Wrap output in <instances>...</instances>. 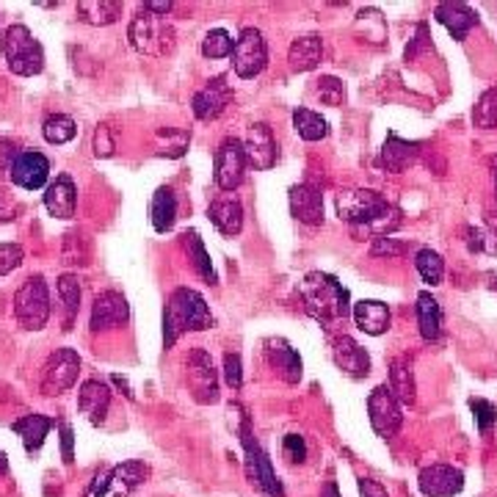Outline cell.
<instances>
[{"label": "cell", "instance_id": "6da1fadb", "mask_svg": "<svg viewBox=\"0 0 497 497\" xmlns=\"http://www.w3.org/2000/svg\"><path fill=\"white\" fill-rule=\"evenodd\" d=\"M337 216L351 224L354 233H368L373 238H387L401 226V210L387 202L378 191L349 188L337 194Z\"/></svg>", "mask_w": 497, "mask_h": 497}, {"label": "cell", "instance_id": "7a4b0ae2", "mask_svg": "<svg viewBox=\"0 0 497 497\" xmlns=\"http://www.w3.org/2000/svg\"><path fill=\"white\" fill-rule=\"evenodd\" d=\"M298 293H301V301H304V307H307V313L326 329H332V324L346 321L351 315V293L332 274L310 271L304 277Z\"/></svg>", "mask_w": 497, "mask_h": 497}, {"label": "cell", "instance_id": "3957f363", "mask_svg": "<svg viewBox=\"0 0 497 497\" xmlns=\"http://www.w3.org/2000/svg\"><path fill=\"white\" fill-rule=\"evenodd\" d=\"M213 326L208 301L191 288H177L164 310V346L172 349L185 332H202Z\"/></svg>", "mask_w": 497, "mask_h": 497}, {"label": "cell", "instance_id": "277c9868", "mask_svg": "<svg viewBox=\"0 0 497 497\" xmlns=\"http://www.w3.org/2000/svg\"><path fill=\"white\" fill-rule=\"evenodd\" d=\"M128 40L130 45L144 53V56H152V58H164L174 50L177 45V36H174V28L166 17H158L146 9H141L130 28H128Z\"/></svg>", "mask_w": 497, "mask_h": 497}, {"label": "cell", "instance_id": "5b68a950", "mask_svg": "<svg viewBox=\"0 0 497 497\" xmlns=\"http://www.w3.org/2000/svg\"><path fill=\"white\" fill-rule=\"evenodd\" d=\"M0 50H4L9 69L14 75H20V78H33V75H40L45 69V50H42L40 40H36L25 25L6 28Z\"/></svg>", "mask_w": 497, "mask_h": 497}, {"label": "cell", "instance_id": "8992f818", "mask_svg": "<svg viewBox=\"0 0 497 497\" xmlns=\"http://www.w3.org/2000/svg\"><path fill=\"white\" fill-rule=\"evenodd\" d=\"M241 442H244V450H246V475H249V481H252L260 492L269 494V497H285L282 481L277 478L274 465H271V456L265 453L262 445L254 439L252 423H249L246 414H244V420H241Z\"/></svg>", "mask_w": 497, "mask_h": 497}, {"label": "cell", "instance_id": "52a82bcc", "mask_svg": "<svg viewBox=\"0 0 497 497\" xmlns=\"http://www.w3.org/2000/svg\"><path fill=\"white\" fill-rule=\"evenodd\" d=\"M14 315L17 321L31 329V332H40L48 326L50 321V293H48V282L45 277H28L17 296H14Z\"/></svg>", "mask_w": 497, "mask_h": 497}, {"label": "cell", "instance_id": "ba28073f", "mask_svg": "<svg viewBox=\"0 0 497 497\" xmlns=\"http://www.w3.org/2000/svg\"><path fill=\"white\" fill-rule=\"evenodd\" d=\"M149 475V467L144 462H122L111 470H100L86 494L84 497H105V494H113V497H130V492H136Z\"/></svg>", "mask_w": 497, "mask_h": 497}, {"label": "cell", "instance_id": "9c48e42d", "mask_svg": "<svg viewBox=\"0 0 497 497\" xmlns=\"http://www.w3.org/2000/svg\"><path fill=\"white\" fill-rule=\"evenodd\" d=\"M368 417L370 426L381 439H393L401 426H404V412H401V401L393 395V390L387 385L376 387L368 395Z\"/></svg>", "mask_w": 497, "mask_h": 497}, {"label": "cell", "instance_id": "30bf717a", "mask_svg": "<svg viewBox=\"0 0 497 497\" xmlns=\"http://www.w3.org/2000/svg\"><path fill=\"white\" fill-rule=\"evenodd\" d=\"M233 67H235V75L244 81L257 78V75L269 67V48H265V40L257 28L241 31V36L235 40V50H233Z\"/></svg>", "mask_w": 497, "mask_h": 497}, {"label": "cell", "instance_id": "8fae6325", "mask_svg": "<svg viewBox=\"0 0 497 497\" xmlns=\"http://www.w3.org/2000/svg\"><path fill=\"white\" fill-rule=\"evenodd\" d=\"M81 373V357L75 349H58L48 357L42 368V393L45 395H61L75 387Z\"/></svg>", "mask_w": 497, "mask_h": 497}, {"label": "cell", "instance_id": "7c38bea8", "mask_svg": "<svg viewBox=\"0 0 497 497\" xmlns=\"http://www.w3.org/2000/svg\"><path fill=\"white\" fill-rule=\"evenodd\" d=\"M246 152H244V141L238 138H226L218 149H216V161H213V177L216 185L221 191H235L244 182V172H246Z\"/></svg>", "mask_w": 497, "mask_h": 497}, {"label": "cell", "instance_id": "4fadbf2b", "mask_svg": "<svg viewBox=\"0 0 497 497\" xmlns=\"http://www.w3.org/2000/svg\"><path fill=\"white\" fill-rule=\"evenodd\" d=\"M188 387L200 404L218 401V376L205 349H194L188 354Z\"/></svg>", "mask_w": 497, "mask_h": 497}, {"label": "cell", "instance_id": "5bb4252c", "mask_svg": "<svg viewBox=\"0 0 497 497\" xmlns=\"http://www.w3.org/2000/svg\"><path fill=\"white\" fill-rule=\"evenodd\" d=\"M235 100V92L233 86L226 84L224 75H218V78L208 81V86H202L194 100H191V111H194V117L202 120V122H210V120H218L221 113L233 105Z\"/></svg>", "mask_w": 497, "mask_h": 497}, {"label": "cell", "instance_id": "9a60e30c", "mask_svg": "<svg viewBox=\"0 0 497 497\" xmlns=\"http://www.w3.org/2000/svg\"><path fill=\"white\" fill-rule=\"evenodd\" d=\"M130 321V307H128V298L117 290H105L94 298L92 304V318H89V329L97 332H108V329H117L125 326Z\"/></svg>", "mask_w": 497, "mask_h": 497}, {"label": "cell", "instance_id": "2e32d148", "mask_svg": "<svg viewBox=\"0 0 497 497\" xmlns=\"http://www.w3.org/2000/svg\"><path fill=\"white\" fill-rule=\"evenodd\" d=\"M12 182L25 188V191H40L48 185L50 180V161L36 149H25L17 152L14 161H12Z\"/></svg>", "mask_w": 497, "mask_h": 497}, {"label": "cell", "instance_id": "e0dca14e", "mask_svg": "<svg viewBox=\"0 0 497 497\" xmlns=\"http://www.w3.org/2000/svg\"><path fill=\"white\" fill-rule=\"evenodd\" d=\"M417 489L426 497H456L465 489V473L450 465H431L417 475Z\"/></svg>", "mask_w": 497, "mask_h": 497}, {"label": "cell", "instance_id": "ac0fdd59", "mask_svg": "<svg viewBox=\"0 0 497 497\" xmlns=\"http://www.w3.org/2000/svg\"><path fill=\"white\" fill-rule=\"evenodd\" d=\"M244 152H246V161L257 169V172H269L277 164V141L274 133L265 122H254L246 130L244 138Z\"/></svg>", "mask_w": 497, "mask_h": 497}, {"label": "cell", "instance_id": "d6986e66", "mask_svg": "<svg viewBox=\"0 0 497 497\" xmlns=\"http://www.w3.org/2000/svg\"><path fill=\"white\" fill-rule=\"evenodd\" d=\"M290 213L296 221L307 224V226H321L324 224V194L310 185V182H298L290 188Z\"/></svg>", "mask_w": 497, "mask_h": 497}, {"label": "cell", "instance_id": "ffe728a7", "mask_svg": "<svg viewBox=\"0 0 497 497\" xmlns=\"http://www.w3.org/2000/svg\"><path fill=\"white\" fill-rule=\"evenodd\" d=\"M332 357H334V365L342 373H349L351 378H365L370 373V357H368V351L359 346L354 337H349V334L332 340Z\"/></svg>", "mask_w": 497, "mask_h": 497}, {"label": "cell", "instance_id": "44dd1931", "mask_svg": "<svg viewBox=\"0 0 497 497\" xmlns=\"http://www.w3.org/2000/svg\"><path fill=\"white\" fill-rule=\"evenodd\" d=\"M78 409L89 417L92 426H102L111 409V387L100 378H89L78 390Z\"/></svg>", "mask_w": 497, "mask_h": 497}, {"label": "cell", "instance_id": "7402d4cb", "mask_svg": "<svg viewBox=\"0 0 497 497\" xmlns=\"http://www.w3.org/2000/svg\"><path fill=\"white\" fill-rule=\"evenodd\" d=\"M45 208L53 218H72L75 208H78V188H75L69 174H58L45 188Z\"/></svg>", "mask_w": 497, "mask_h": 497}, {"label": "cell", "instance_id": "603a6c76", "mask_svg": "<svg viewBox=\"0 0 497 497\" xmlns=\"http://www.w3.org/2000/svg\"><path fill=\"white\" fill-rule=\"evenodd\" d=\"M265 359L282 376L285 385H298L301 381V357L288 346L282 337L265 340Z\"/></svg>", "mask_w": 497, "mask_h": 497}, {"label": "cell", "instance_id": "cb8c5ba5", "mask_svg": "<svg viewBox=\"0 0 497 497\" xmlns=\"http://www.w3.org/2000/svg\"><path fill=\"white\" fill-rule=\"evenodd\" d=\"M434 17L439 25L450 31L456 42H465L467 33L478 25V12H473L467 4H439L434 9Z\"/></svg>", "mask_w": 497, "mask_h": 497}, {"label": "cell", "instance_id": "d4e9b609", "mask_svg": "<svg viewBox=\"0 0 497 497\" xmlns=\"http://www.w3.org/2000/svg\"><path fill=\"white\" fill-rule=\"evenodd\" d=\"M351 315H354V324L365 332V334H385L390 329V307L385 301H376V298H362L357 301L354 307H351Z\"/></svg>", "mask_w": 497, "mask_h": 497}, {"label": "cell", "instance_id": "484cf974", "mask_svg": "<svg viewBox=\"0 0 497 497\" xmlns=\"http://www.w3.org/2000/svg\"><path fill=\"white\" fill-rule=\"evenodd\" d=\"M417 152H420V144L417 141H406L401 138L398 133H390L385 146H381L378 152V166L381 169H387V172H404L414 158H417Z\"/></svg>", "mask_w": 497, "mask_h": 497}, {"label": "cell", "instance_id": "4316f807", "mask_svg": "<svg viewBox=\"0 0 497 497\" xmlns=\"http://www.w3.org/2000/svg\"><path fill=\"white\" fill-rule=\"evenodd\" d=\"M56 426L53 417H45V414H25L20 420L12 423V431L22 439V448L28 453H36L42 445H45V437L50 434V429Z\"/></svg>", "mask_w": 497, "mask_h": 497}, {"label": "cell", "instance_id": "83f0119b", "mask_svg": "<svg viewBox=\"0 0 497 497\" xmlns=\"http://www.w3.org/2000/svg\"><path fill=\"white\" fill-rule=\"evenodd\" d=\"M208 216H210V221L216 224V229H218L221 235L233 238V235H238L241 229H244V208L233 197H224V200L210 202Z\"/></svg>", "mask_w": 497, "mask_h": 497}, {"label": "cell", "instance_id": "f1b7e54d", "mask_svg": "<svg viewBox=\"0 0 497 497\" xmlns=\"http://www.w3.org/2000/svg\"><path fill=\"white\" fill-rule=\"evenodd\" d=\"M324 58V42L321 36H301L288 50V61L293 72H310L321 64Z\"/></svg>", "mask_w": 497, "mask_h": 497}, {"label": "cell", "instance_id": "f546056e", "mask_svg": "<svg viewBox=\"0 0 497 497\" xmlns=\"http://www.w3.org/2000/svg\"><path fill=\"white\" fill-rule=\"evenodd\" d=\"M417 324H420V337L426 342L439 340L442 334V307L431 293H420L417 296Z\"/></svg>", "mask_w": 497, "mask_h": 497}, {"label": "cell", "instance_id": "4dcf8cb0", "mask_svg": "<svg viewBox=\"0 0 497 497\" xmlns=\"http://www.w3.org/2000/svg\"><path fill=\"white\" fill-rule=\"evenodd\" d=\"M149 218H152V226H155V233H169L177 221V197L169 185H161L155 191V197H152V205H149Z\"/></svg>", "mask_w": 497, "mask_h": 497}, {"label": "cell", "instance_id": "1f68e13d", "mask_svg": "<svg viewBox=\"0 0 497 497\" xmlns=\"http://www.w3.org/2000/svg\"><path fill=\"white\" fill-rule=\"evenodd\" d=\"M122 17V4L117 0H81L78 20L86 25H111Z\"/></svg>", "mask_w": 497, "mask_h": 497}, {"label": "cell", "instance_id": "d6a6232c", "mask_svg": "<svg viewBox=\"0 0 497 497\" xmlns=\"http://www.w3.org/2000/svg\"><path fill=\"white\" fill-rule=\"evenodd\" d=\"M390 390H393V395H395L401 404H406V406L414 404L417 387H414V373H412L409 359L398 357V359L390 362Z\"/></svg>", "mask_w": 497, "mask_h": 497}, {"label": "cell", "instance_id": "836d02e7", "mask_svg": "<svg viewBox=\"0 0 497 497\" xmlns=\"http://www.w3.org/2000/svg\"><path fill=\"white\" fill-rule=\"evenodd\" d=\"M293 128H296V133H298L304 141H321V138H326V133H329L326 120L321 117V113L310 111V108H296V111H293Z\"/></svg>", "mask_w": 497, "mask_h": 497}, {"label": "cell", "instance_id": "e575fe53", "mask_svg": "<svg viewBox=\"0 0 497 497\" xmlns=\"http://www.w3.org/2000/svg\"><path fill=\"white\" fill-rule=\"evenodd\" d=\"M414 269H417L420 280H423L426 285H431V288L442 285L445 260H442L439 252H434V249H417V254H414Z\"/></svg>", "mask_w": 497, "mask_h": 497}, {"label": "cell", "instance_id": "d590c367", "mask_svg": "<svg viewBox=\"0 0 497 497\" xmlns=\"http://www.w3.org/2000/svg\"><path fill=\"white\" fill-rule=\"evenodd\" d=\"M185 238V246H188V254H191V260H194V269L200 271V277L208 282V285H218V277H216V269H213V262H210V254H208V249H205V244H202V238H200V233H185L182 235Z\"/></svg>", "mask_w": 497, "mask_h": 497}, {"label": "cell", "instance_id": "8d00e7d4", "mask_svg": "<svg viewBox=\"0 0 497 497\" xmlns=\"http://www.w3.org/2000/svg\"><path fill=\"white\" fill-rule=\"evenodd\" d=\"M58 293H61V301H64V329H72V324H75V315H78V310H81V282H78V277H72V274H64L61 280H58Z\"/></svg>", "mask_w": 497, "mask_h": 497}, {"label": "cell", "instance_id": "74e56055", "mask_svg": "<svg viewBox=\"0 0 497 497\" xmlns=\"http://www.w3.org/2000/svg\"><path fill=\"white\" fill-rule=\"evenodd\" d=\"M42 136L48 144H67L78 136V125H75V120L67 117V113H53V117H48L42 125Z\"/></svg>", "mask_w": 497, "mask_h": 497}, {"label": "cell", "instance_id": "f35d334b", "mask_svg": "<svg viewBox=\"0 0 497 497\" xmlns=\"http://www.w3.org/2000/svg\"><path fill=\"white\" fill-rule=\"evenodd\" d=\"M235 50V40L229 36V31L224 28H213L205 33V40H202V56L205 58H226V56H233Z\"/></svg>", "mask_w": 497, "mask_h": 497}, {"label": "cell", "instance_id": "ab89813d", "mask_svg": "<svg viewBox=\"0 0 497 497\" xmlns=\"http://www.w3.org/2000/svg\"><path fill=\"white\" fill-rule=\"evenodd\" d=\"M473 122H475L481 130H494V128H497V89L486 92V94L478 100V105H475V111H473Z\"/></svg>", "mask_w": 497, "mask_h": 497}, {"label": "cell", "instance_id": "60d3db41", "mask_svg": "<svg viewBox=\"0 0 497 497\" xmlns=\"http://www.w3.org/2000/svg\"><path fill=\"white\" fill-rule=\"evenodd\" d=\"M467 404H470V412H473V417H475L478 431H481V434H489L492 426L497 423V406H494L492 401H486V398H470Z\"/></svg>", "mask_w": 497, "mask_h": 497}, {"label": "cell", "instance_id": "b9f144b4", "mask_svg": "<svg viewBox=\"0 0 497 497\" xmlns=\"http://www.w3.org/2000/svg\"><path fill=\"white\" fill-rule=\"evenodd\" d=\"M318 97L324 105L337 108V105L346 102V86H342V81L332 78V75H324V78L318 81Z\"/></svg>", "mask_w": 497, "mask_h": 497}, {"label": "cell", "instance_id": "7bdbcfd3", "mask_svg": "<svg viewBox=\"0 0 497 497\" xmlns=\"http://www.w3.org/2000/svg\"><path fill=\"white\" fill-rule=\"evenodd\" d=\"M22 257H25V252L20 244H0V277H6L14 269H20Z\"/></svg>", "mask_w": 497, "mask_h": 497}, {"label": "cell", "instance_id": "ee69618b", "mask_svg": "<svg viewBox=\"0 0 497 497\" xmlns=\"http://www.w3.org/2000/svg\"><path fill=\"white\" fill-rule=\"evenodd\" d=\"M224 378L233 390H241L244 385V370H241V354H224Z\"/></svg>", "mask_w": 497, "mask_h": 497}, {"label": "cell", "instance_id": "f6af8a7d", "mask_svg": "<svg viewBox=\"0 0 497 497\" xmlns=\"http://www.w3.org/2000/svg\"><path fill=\"white\" fill-rule=\"evenodd\" d=\"M282 448H285V456L290 458L293 465H304V462H307V445H304V437H298V434H285Z\"/></svg>", "mask_w": 497, "mask_h": 497}, {"label": "cell", "instance_id": "bcb514c9", "mask_svg": "<svg viewBox=\"0 0 497 497\" xmlns=\"http://www.w3.org/2000/svg\"><path fill=\"white\" fill-rule=\"evenodd\" d=\"M406 252V244H398L395 238H373V246H370V254L373 257H401Z\"/></svg>", "mask_w": 497, "mask_h": 497}, {"label": "cell", "instance_id": "7dc6e473", "mask_svg": "<svg viewBox=\"0 0 497 497\" xmlns=\"http://www.w3.org/2000/svg\"><path fill=\"white\" fill-rule=\"evenodd\" d=\"M113 149H117V146H113L111 130H108L105 125H100L97 133H94V155H97V158H111Z\"/></svg>", "mask_w": 497, "mask_h": 497}, {"label": "cell", "instance_id": "c3c4849f", "mask_svg": "<svg viewBox=\"0 0 497 497\" xmlns=\"http://www.w3.org/2000/svg\"><path fill=\"white\" fill-rule=\"evenodd\" d=\"M72 442H75L72 426H69V423H61V453H64V465H72V462H75Z\"/></svg>", "mask_w": 497, "mask_h": 497}, {"label": "cell", "instance_id": "681fc988", "mask_svg": "<svg viewBox=\"0 0 497 497\" xmlns=\"http://www.w3.org/2000/svg\"><path fill=\"white\" fill-rule=\"evenodd\" d=\"M357 486H359V494H362V497H390L387 489L381 486L378 481H373V478H359Z\"/></svg>", "mask_w": 497, "mask_h": 497}, {"label": "cell", "instance_id": "f907efd6", "mask_svg": "<svg viewBox=\"0 0 497 497\" xmlns=\"http://www.w3.org/2000/svg\"><path fill=\"white\" fill-rule=\"evenodd\" d=\"M141 9H146V12H152V14H158V17H166V14L172 12V4H169V0H166V4H155V0H146V4H144Z\"/></svg>", "mask_w": 497, "mask_h": 497}, {"label": "cell", "instance_id": "816d5d0a", "mask_svg": "<svg viewBox=\"0 0 497 497\" xmlns=\"http://www.w3.org/2000/svg\"><path fill=\"white\" fill-rule=\"evenodd\" d=\"M321 497H342V494H340V486H337V481H326V486H324Z\"/></svg>", "mask_w": 497, "mask_h": 497}, {"label": "cell", "instance_id": "f5cc1de1", "mask_svg": "<svg viewBox=\"0 0 497 497\" xmlns=\"http://www.w3.org/2000/svg\"><path fill=\"white\" fill-rule=\"evenodd\" d=\"M113 385H120V387L125 390V395H128V398L133 401V393H130V387H128V381H125L122 376H113Z\"/></svg>", "mask_w": 497, "mask_h": 497}, {"label": "cell", "instance_id": "db71d44e", "mask_svg": "<svg viewBox=\"0 0 497 497\" xmlns=\"http://www.w3.org/2000/svg\"><path fill=\"white\" fill-rule=\"evenodd\" d=\"M6 470H9V458L4 450H0V475H6Z\"/></svg>", "mask_w": 497, "mask_h": 497}]
</instances>
